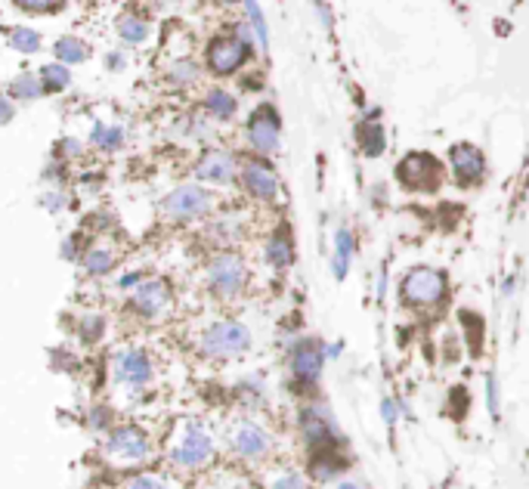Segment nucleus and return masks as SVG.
<instances>
[{
  "mask_svg": "<svg viewBox=\"0 0 529 489\" xmlns=\"http://www.w3.org/2000/svg\"><path fill=\"white\" fill-rule=\"evenodd\" d=\"M214 455H217V437L205 422L183 418L174 427L171 443H167V462L176 471H202L214 462Z\"/></svg>",
  "mask_w": 529,
  "mask_h": 489,
  "instance_id": "1",
  "label": "nucleus"
},
{
  "mask_svg": "<svg viewBox=\"0 0 529 489\" xmlns=\"http://www.w3.org/2000/svg\"><path fill=\"white\" fill-rule=\"evenodd\" d=\"M251 344H255V334L239 319H214L198 334V354L214 359V363H229V359L248 354Z\"/></svg>",
  "mask_w": 529,
  "mask_h": 489,
  "instance_id": "2",
  "label": "nucleus"
},
{
  "mask_svg": "<svg viewBox=\"0 0 529 489\" xmlns=\"http://www.w3.org/2000/svg\"><path fill=\"white\" fill-rule=\"evenodd\" d=\"M400 304L409 310H436L449 297V276L436 266H412L400 279Z\"/></svg>",
  "mask_w": 529,
  "mask_h": 489,
  "instance_id": "3",
  "label": "nucleus"
},
{
  "mask_svg": "<svg viewBox=\"0 0 529 489\" xmlns=\"http://www.w3.org/2000/svg\"><path fill=\"white\" fill-rule=\"evenodd\" d=\"M248 282L251 270L239 251H217L205 266V285L217 301H239Z\"/></svg>",
  "mask_w": 529,
  "mask_h": 489,
  "instance_id": "4",
  "label": "nucleus"
},
{
  "mask_svg": "<svg viewBox=\"0 0 529 489\" xmlns=\"http://www.w3.org/2000/svg\"><path fill=\"white\" fill-rule=\"evenodd\" d=\"M226 446H229V453L235 458H242V462L260 464L273 455L275 437L260 418L245 415V418H235V422L226 427Z\"/></svg>",
  "mask_w": 529,
  "mask_h": 489,
  "instance_id": "5",
  "label": "nucleus"
},
{
  "mask_svg": "<svg viewBox=\"0 0 529 489\" xmlns=\"http://www.w3.org/2000/svg\"><path fill=\"white\" fill-rule=\"evenodd\" d=\"M322 369H325V344L316 338H297L288 347V372H291V387L310 400L313 391L322 381Z\"/></svg>",
  "mask_w": 529,
  "mask_h": 489,
  "instance_id": "6",
  "label": "nucleus"
},
{
  "mask_svg": "<svg viewBox=\"0 0 529 489\" xmlns=\"http://www.w3.org/2000/svg\"><path fill=\"white\" fill-rule=\"evenodd\" d=\"M297 427H301V437H304V446L306 453L313 449H322V446H337L344 443L341 431H337V422H334V412L325 406L316 396L301 406V415H297Z\"/></svg>",
  "mask_w": 529,
  "mask_h": 489,
  "instance_id": "7",
  "label": "nucleus"
},
{
  "mask_svg": "<svg viewBox=\"0 0 529 489\" xmlns=\"http://www.w3.org/2000/svg\"><path fill=\"white\" fill-rule=\"evenodd\" d=\"M112 381L125 391L140 394L155 381V363L143 347H121L112 354Z\"/></svg>",
  "mask_w": 529,
  "mask_h": 489,
  "instance_id": "8",
  "label": "nucleus"
},
{
  "mask_svg": "<svg viewBox=\"0 0 529 489\" xmlns=\"http://www.w3.org/2000/svg\"><path fill=\"white\" fill-rule=\"evenodd\" d=\"M214 208V195L205 186H195V183H183L174 193H167L161 198V214L174 224H193V220L208 217Z\"/></svg>",
  "mask_w": 529,
  "mask_h": 489,
  "instance_id": "9",
  "label": "nucleus"
},
{
  "mask_svg": "<svg viewBox=\"0 0 529 489\" xmlns=\"http://www.w3.org/2000/svg\"><path fill=\"white\" fill-rule=\"evenodd\" d=\"M103 449L115 464H143L152 455V437L140 424H118L109 431Z\"/></svg>",
  "mask_w": 529,
  "mask_h": 489,
  "instance_id": "10",
  "label": "nucleus"
},
{
  "mask_svg": "<svg viewBox=\"0 0 529 489\" xmlns=\"http://www.w3.org/2000/svg\"><path fill=\"white\" fill-rule=\"evenodd\" d=\"M127 307L134 310V316L143 319V323H158V319L174 307V288L158 276H145L140 285L130 292Z\"/></svg>",
  "mask_w": 529,
  "mask_h": 489,
  "instance_id": "11",
  "label": "nucleus"
},
{
  "mask_svg": "<svg viewBox=\"0 0 529 489\" xmlns=\"http://www.w3.org/2000/svg\"><path fill=\"white\" fill-rule=\"evenodd\" d=\"M396 180L412 193H434L443 180L440 162L434 155H427V152H412L396 165Z\"/></svg>",
  "mask_w": 529,
  "mask_h": 489,
  "instance_id": "12",
  "label": "nucleus"
},
{
  "mask_svg": "<svg viewBox=\"0 0 529 489\" xmlns=\"http://www.w3.org/2000/svg\"><path fill=\"white\" fill-rule=\"evenodd\" d=\"M279 140H282L279 112H275L270 103L260 105V109H255V115L248 118V143H251V149H255L260 158L273 155V152L279 149Z\"/></svg>",
  "mask_w": 529,
  "mask_h": 489,
  "instance_id": "13",
  "label": "nucleus"
},
{
  "mask_svg": "<svg viewBox=\"0 0 529 489\" xmlns=\"http://www.w3.org/2000/svg\"><path fill=\"white\" fill-rule=\"evenodd\" d=\"M350 468L347 443H337V446H322L306 453V477L310 484H332Z\"/></svg>",
  "mask_w": 529,
  "mask_h": 489,
  "instance_id": "14",
  "label": "nucleus"
},
{
  "mask_svg": "<svg viewBox=\"0 0 529 489\" xmlns=\"http://www.w3.org/2000/svg\"><path fill=\"white\" fill-rule=\"evenodd\" d=\"M248 59V37L235 35V37H217L208 47V65L214 75H233L239 72Z\"/></svg>",
  "mask_w": 529,
  "mask_h": 489,
  "instance_id": "15",
  "label": "nucleus"
},
{
  "mask_svg": "<svg viewBox=\"0 0 529 489\" xmlns=\"http://www.w3.org/2000/svg\"><path fill=\"white\" fill-rule=\"evenodd\" d=\"M239 177H242L245 193L251 198H257V202H275V195H279V177H275V171L264 162V158L245 162Z\"/></svg>",
  "mask_w": 529,
  "mask_h": 489,
  "instance_id": "16",
  "label": "nucleus"
},
{
  "mask_svg": "<svg viewBox=\"0 0 529 489\" xmlns=\"http://www.w3.org/2000/svg\"><path fill=\"white\" fill-rule=\"evenodd\" d=\"M239 158L226 149H208L195 165V177L205 183H217V186H226L239 177Z\"/></svg>",
  "mask_w": 529,
  "mask_h": 489,
  "instance_id": "17",
  "label": "nucleus"
},
{
  "mask_svg": "<svg viewBox=\"0 0 529 489\" xmlns=\"http://www.w3.org/2000/svg\"><path fill=\"white\" fill-rule=\"evenodd\" d=\"M449 167L462 186H477L483 180V174H486V158H483V152L477 146H471V143H455V146L449 149Z\"/></svg>",
  "mask_w": 529,
  "mask_h": 489,
  "instance_id": "18",
  "label": "nucleus"
},
{
  "mask_svg": "<svg viewBox=\"0 0 529 489\" xmlns=\"http://www.w3.org/2000/svg\"><path fill=\"white\" fill-rule=\"evenodd\" d=\"M356 143H359V149H363V155H369V158L384 155L387 140H384V125H381L378 109L365 112V118L356 125Z\"/></svg>",
  "mask_w": 529,
  "mask_h": 489,
  "instance_id": "19",
  "label": "nucleus"
},
{
  "mask_svg": "<svg viewBox=\"0 0 529 489\" xmlns=\"http://www.w3.org/2000/svg\"><path fill=\"white\" fill-rule=\"evenodd\" d=\"M264 257L273 270H288V266L294 264V257H297L294 254V235H291L288 226L273 229V235L264 244Z\"/></svg>",
  "mask_w": 529,
  "mask_h": 489,
  "instance_id": "20",
  "label": "nucleus"
},
{
  "mask_svg": "<svg viewBox=\"0 0 529 489\" xmlns=\"http://www.w3.org/2000/svg\"><path fill=\"white\" fill-rule=\"evenodd\" d=\"M353 257H356V235H353L347 226H341L334 233V248H332V273L337 282L347 279Z\"/></svg>",
  "mask_w": 529,
  "mask_h": 489,
  "instance_id": "21",
  "label": "nucleus"
},
{
  "mask_svg": "<svg viewBox=\"0 0 529 489\" xmlns=\"http://www.w3.org/2000/svg\"><path fill=\"white\" fill-rule=\"evenodd\" d=\"M115 264H118V254L109 248V244H90L87 254L81 257V266L87 276H109L115 270Z\"/></svg>",
  "mask_w": 529,
  "mask_h": 489,
  "instance_id": "22",
  "label": "nucleus"
},
{
  "mask_svg": "<svg viewBox=\"0 0 529 489\" xmlns=\"http://www.w3.org/2000/svg\"><path fill=\"white\" fill-rule=\"evenodd\" d=\"M235 109H239V103H235V96L229 94V90L214 87L211 94L205 96V112H208L211 118H217V121H229L235 115Z\"/></svg>",
  "mask_w": 529,
  "mask_h": 489,
  "instance_id": "23",
  "label": "nucleus"
},
{
  "mask_svg": "<svg viewBox=\"0 0 529 489\" xmlns=\"http://www.w3.org/2000/svg\"><path fill=\"white\" fill-rule=\"evenodd\" d=\"M53 53H56V59L63 65H78V63H87V56H90V47L81 41V37H59L56 41V47H53Z\"/></svg>",
  "mask_w": 529,
  "mask_h": 489,
  "instance_id": "24",
  "label": "nucleus"
},
{
  "mask_svg": "<svg viewBox=\"0 0 529 489\" xmlns=\"http://www.w3.org/2000/svg\"><path fill=\"white\" fill-rule=\"evenodd\" d=\"M41 84H44V94H59L72 84V68L63 65V63H50L41 68Z\"/></svg>",
  "mask_w": 529,
  "mask_h": 489,
  "instance_id": "25",
  "label": "nucleus"
},
{
  "mask_svg": "<svg viewBox=\"0 0 529 489\" xmlns=\"http://www.w3.org/2000/svg\"><path fill=\"white\" fill-rule=\"evenodd\" d=\"M266 489H313L310 477L306 471H297V468H279L266 480Z\"/></svg>",
  "mask_w": 529,
  "mask_h": 489,
  "instance_id": "26",
  "label": "nucleus"
},
{
  "mask_svg": "<svg viewBox=\"0 0 529 489\" xmlns=\"http://www.w3.org/2000/svg\"><path fill=\"white\" fill-rule=\"evenodd\" d=\"M13 99H22V103H35V99L44 96V84L37 75H19L16 81L10 84Z\"/></svg>",
  "mask_w": 529,
  "mask_h": 489,
  "instance_id": "27",
  "label": "nucleus"
},
{
  "mask_svg": "<svg viewBox=\"0 0 529 489\" xmlns=\"http://www.w3.org/2000/svg\"><path fill=\"white\" fill-rule=\"evenodd\" d=\"M90 143L103 152H115L125 143V131H121V127H109V125H96L94 134H90Z\"/></svg>",
  "mask_w": 529,
  "mask_h": 489,
  "instance_id": "28",
  "label": "nucleus"
},
{
  "mask_svg": "<svg viewBox=\"0 0 529 489\" xmlns=\"http://www.w3.org/2000/svg\"><path fill=\"white\" fill-rule=\"evenodd\" d=\"M75 328H78L84 344H96L105 334V316H99V313H87V316L78 319V325Z\"/></svg>",
  "mask_w": 529,
  "mask_h": 489,
  "instance_id": "29",
  "label": "nucleus"
},
{
  "mask_svg": "<svg viewBox=\"0 0 529 489\" xmlns=\"http://www.w3.org/2000/svg\"><path fill=\"white\" fill-rule=\"evenodd\" d=\"M118 35L125 37L127 44H143L145 35H149V25H145L143 19H136V16H125L118 22Z\"/></svg>",
  "mask_w": 529,
  "mask_h": 489,
  "instance_id": "30",
  "label": "nucleus"
},
{
  "mask_svg": "<svg viewBox=\"0 0 529 489\" xmlns=\"http://www.w3.org/2000/svg\"><path fill=\"white\" fill-rule=\"evenodd\" d=\"M10 44H13V50H19V53H37L41 50V35L32 32V28H13Z\"/></svg>",
  "mask_w": 529,
  "mask_h": 489,
  "instance_id": "31",
  "label": "nucleus"
},
{
  "mask_svg": "<svg viewBox=\"0 0 529 489\" xmlns=\"http://www.w3.org/2000/svg\"><path fill=\"white\" fill-rule=\"evenodd\" d=\"M245 10H248V19H251V25H255L257 44L266 50V44H270V28H266V19H264V13H260L257 0H245Z\"/></svg>",
  "mask_w": 529,
  "mask_h": 489,
  "instance_id": "32",
  "label": "nucleus"
},
{
  "mask_svg": "<svg viewBox=\"0 0 529 489\" xmlns=\"http://www.w3.org/2000/svg\"><path fill=\"white\" fill-rule=\"evenodd\" d=\"M125 489H174V484L167 477H161V474H134V477L127 480Z\"/></svg>",
  "mask_w": 529,
  "mask_h": 489,
  "instance_id": "33",
  "label": "nucleus"
},
{
  "mask_svg": "<svg viewBox=\"0 0 529 489\" xmlns=\"http://www.w3.org/2000/svg\"><path fill=\"white\" fill-rule=\"evenodd\" d=\"M462 328L467 332V344H471V350H477L483 344V316H477V313L464 310L462 313Z\"/></svg>",
  "mask_w": 529,
  "mask_h": 489,
  "instance_id": "34",
  "label": "nucleus"
},
{
  "mask_svg": "<svg viewBox=\"0 0 529 489\" xmlns=\"http://www.w3.org/2000/svg\"><path fill=\"white\" fill-rule=\"evenodd\" d=\"M467 406H471V396H467V387H452L449 391V412L455 418L467 415Z\"/></svg>",
  "mask_w": 529,
  "mask_h": 489,
  "instance_id": "35",
  "label": "nucleus"
},
{
  "mask_svg": "<svg viewBox=\"0 0 529 489\" xmlns=\"http://www.w3.org/2000/svg\"><path fill=\"white\" fill-rule=\"evenodd\" d=\"M84 244V235L81 233H75V235H68V239L63 242V251H59V254H63V261H81L84 254H87V248H81Z\"/></svg>",
  "mask_w": 529,
  "mask_h": 489,
  "instance_id": "36",
  "label": "nucleus"
},
{
  "mask_svg": "<svg viewBox=\"0 0 529 489\" xmlns=\"http://www.w3.org/2000/svg\"><path fill=\"white\" fill-rule=\"evenodd\" d=\"M115 422V412L109 406H96V409H90V415H87V424L94 427V431H105V427H112Z\"/></svg>",
  "mask_w": 529,
  "mask_h": 489,
  "instance_id": "37",
  "label": "nucleus"
},
{
  "mask_svg": "<svg viewBox=\"0 0 529 489\" xmlns=\"http://www.w3.org/2000/svg\"><path fill=\"white\" fill-rule=\"evenodd\" d=\"M400 412H403V406L394 400V396H381V418H384L387 427L400 424Z\"/></svg>",
  "mask_w": 529,
  "mask_h": 489,
  "instance_id": "38",
  "label": "nucleus"
},
{
  "mask_svg": "<svg viewBox=\"0 0 529 489\" xmlns=\"http://www.w3.org/2000/svg\"><path fill=\"white\" fill-rule=\"evenodd\" d=\"M63 4L65 0H16V6H22V10H28V13H50Z\"/></svg>",
  "mask_w": 529,
  "mask_h": 489,
  "instance_id": "39",
  "label": "nucleus"
},
{
  "mask_svg": "<svg viewBox=\"0 0 529 489\" xmlns=\"http://www.w3.org/2000/svg\"><path fill=\"white\" fill-rule=\"evenodd\" d=\"M195 78H198V68L193 63H176L171 68V81H176V84H189Z\"/></svg>",
  "mask_w": 529,
  "mask_h": 489,
  "instance_id": "40",
  "label": "nucleus"
},
{
  "mask_svg": "<svg viewBox=\"0 0 529 489\" xmlns=\"http://www.w3.org/2000/svg\"><path fill=\"white\" fill-rule=\"evenodd\" d=\"M486 406L498 418V378L495 375H486Z\"/></svg>",
  "mask_w": 529,
  "mask_h": 489,
  "instance_id": "41",
  "label": "nucleus"
},
{
  "mask_svg": "<svg viewBox=\"0 0 529 489\" xmlns=\"http://www.w3.org/2000/svg\"><path fill=\"white\" fill-rule=\"evenodd\" d=\"M143 279H145V273L134 270V273H127V276H121V279H118V288H121V292H134V288L140 285Z\"/></svg>",
  "mask_w": 529,
  "mask_h": 489,
  "instance_id": "42",
  "label": "nucleus"
},
{
  "mask_svg": "<svg viewBox=\"0 0 529 489\" xmlns=\"http://www.w3.org/2000/svg\"><path fill=\"white\" fill-rule=\"evenodd\" d=\"M44 208L53 211V214L63 211L65 208V195L63 193H47V195H44Z\"/></svg>",
  "mask_w": 529,
  "mask_h": 489,
  "instance_id": "43",
  "label": "nucleus"
},
{
  "mask_svg": "<svg viewBox=\"0 0 529 489\" xmlns=\"http://www.w3.org/2000/svg\"><path fill=\"white\" fill-rule=\"evenodd\" d=\"M13 115H16V109H13V103H10V99L0 96V125H10Z\"/></svg>",
  "mask_w": 529,
  "mask_h": 489,
  "instance_id": "44",
  "label": "nucleus"
},
{
  "mask_svg": "<svg viewBox=\"0 0 529 489\" xmlns=\"http://www.w3.org/2000/svg\"><path fill=\"white\" fill-rule=\"evenodd\" d=\"M341 354H344V341L325 344V359H341Z\"/></svg>",
  "mask_w": 529,
  "mask_h": 489,
  "instance_id": "45",
  "label": "nucleus"
},
{
  "mask_svg": "<svg viewBox=\"0 0 529 489\" xmlns=\"http://www.w3.org/2000/svg\"><path fill=\"white\" fill-rule=\"evenodd\" d=\"M63 152L65 155H81V143L78 140H63Z\"/></svg>",
  "mask_w": 529,
  "mask_h": 489,
  "instance_id": "46",
  "label": "nucleus"
},
{
  "mask_svg": "<svg viewBox=\"0 0 529 489\" xmlns=\"http://www.w3.org/2000/svg\"><path fill=\"white\" fill-rule=\"evenodd\" d=\"M316 4V10H319V19L325 22V25H332V16H328V6H325V0H313Z\"/></svg>",
  "mask_w": 529,
  "mask_h": 489,
  "instance_id": "47",
  "label": "nucleus"
},
{
  "mask_svg": "<svg viewBox=\"0 0 529 489\" xmlns=\"http://www.w3.org/2000/svg\"><path fill=\"white\" fill-rule=\"evenodd\" d=\"M502 294H504V297H511V294H514V276H508V279L502 282Z\"/></svg>",
  "mask_w": 529,
  "mask_h": 489,
  "instance_id": "48",
  "label": "nucleus"
},
{
  "mask_svg": "<svg viewBox=\"0 0 529 489\" xmlns=\"http://www.w3.org/2000/svg\"><path fill=\"white\" fill-rule=\"evenodd\" d=\"M337 489H365V486L353 484V480H344V484H337Z\"/></svg>",
  "mask_w": 529,
  "mask_h": 489,
  "instance_id": "49",
  "label": "nucleus"
},
{
  "mask_svg": "<svg viewBox=\"0 0 529 489\" xmlns=\"http://www.w3.org/2000/svg\"><path fill=\"white\" fill-rule=\"evenodd\" d=\"M109 65H112V68L125 65V56H115V53H112V56H109Z\"/></svg>",
  "mask_w": 529,
  "mask_h": 489,
  "instance_id": "50",
  "label": "nucleus"
},
{
  "mask_svg": "<svg viewBox=\"0 0 529 489\" xmlns=\"http://www.w3.org/2000/svg\"><path fill=\"white\" fill-rule=\"evenodd\" d=\"M229 4H233V0H229Z\"/></svg>",
  "mask_w": 529,
  "mask_h": 489,
  "instance_id": "51",
  "label": "nucleus"
}]
</instances>
